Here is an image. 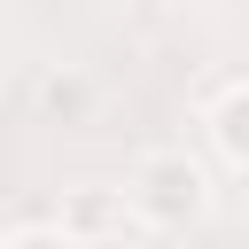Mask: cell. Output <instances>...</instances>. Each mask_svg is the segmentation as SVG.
Here are the masks:
<instances>
[{"label": "cell", "mask_w": 249, "mask_h": 249, "mask_svg": "<svg viewBox=\"0 0 249 249\" xmlns=\"http://www.w3.org/2000/svg\"><path fill=\"white\" fill-rule=\"evenodd\" d=\"M140 202L171 226V218H195L202 210V179H195V163L187 156H148L140 163Z\"/></svg>", "instance_id": "cell-1"}, {"label": "cell", "mask_w": 249, "mask_h": 249, "mask_svg": "<svg viewBox=\"0 0 249 249\" xmlns=\"http://www.w3.org/2000/svg\"><path fill=\"white\" fill-rule=\"evenodd\" d=\"M218 140H226L233 156H249V93H233V101L218 109Z\"/></svg>", "instance_id": "cell-2"}, {"label": "cell", "mask_w": 249, "mask_h": 249, "mask_svg": "<svg viewBox=\"0 0 249 249\" xmlns=\"http://www.w3.org/2000/svg\"><path fill=\"white\" fill-rule=\"evenodd\" d=\"M78 101H86V86H62V78L47 86V109H78Z\"/></svg>", "instance_id": "cell-3"}]
</instances>
